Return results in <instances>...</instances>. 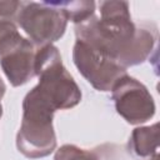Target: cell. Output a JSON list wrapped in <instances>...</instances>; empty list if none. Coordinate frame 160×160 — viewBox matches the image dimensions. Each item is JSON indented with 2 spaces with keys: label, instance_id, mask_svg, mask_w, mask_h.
I'll list each match as a JSON object with an SVG mask.
<instances>
[{
  "label": "cell",
  "instance_id": "cell-1",
  "mask_svg": "<svg viewBox=\"0 0 160 160\" xmlns=\"http://www.w3.org/2000/svg\"><path fill=\"white\" fill-rule=\"evenodd\" d=\"M95 14L75 24L76 40L116 61L124 69L148 60L156 44V30L136 25L125 1H100Z\"/></svg>",
  "mask_w": 160,
  "mask_h": 160
},
{
  "label": "cell",
  "instance_id": "cell-2",
  "mask_svg": "<svg viewBox=\"0 0 160 160\" xmlns=\"http://www.w3.org/2000/svg\"><path fill=\"white\" fill-rule=\"evenodd\" d=\"M56 110L30 90L22 101V119L16 135V148L26 158L39 159L50 155L56 148L52 118Z\"/></svg>",
  "mask_w": 160,
  "mask_h": 160
},
{
  "label": "cell",
  "instance_id": "cell-3",
  "mask_svg": "<svg viewBox=\"0 0 160 160\" xmlns=\"http://www.w3.org/2000/svg\"><path fill=\"white\" fill-rule=\"evenodd\" d=\"M34 72L39 78L34 89L55 110L70 109L80 102L81 91L62 65L60 52L52 44L35 50Z\"/></svg>",
  "mask_w": 160,
  "mask_h": 160
},
{
  "label": "cell",
  "instance_id": "cell-4",
  "mask_svg": "<svg viewBox=\"0 0 160 160\" xmlns=\"http://www.w3.org/2000/svg\"><path fill=\"white\" fill-rule=\"evenodd\" d=\"M16 20L38 48L59 40L69 21L60 1L21 2Z\"/></svg>",
  "mask_w": 160,
  "mask_h": 160
},
{
  "label": "cell",
  "instance_id": "cell-5",
  "mask_svg": "<svg viewBox=\"0 0 160 160\" xmlns=\"http://www.w3.org/2000/svg\"><path fill=\"white\" fill-rule=\"evenodd\" d=\"M116 112L131 125L146 122L155 114V102L148 88L128 74L111 89Z\"/></svg>",
  "mask_w": 160,
  "mask_h": 160
},
{
  "label": "cell",
  "instance_id": "cell-6",
  "mask_svg": "<svg viewBox=\"0 0 160 160\" xmlns=\"http://www.w3.org/2000/svg\"><path fill=\"white\" fill-rule=\"evenodd\" d=\"M72 60L79 72L99 91H110L115 82L126 75V69L116 61L79 40L72 48Z\"/></svg>",
  "mask_w": 160,
  "mask_h": 160
},
{
  "label": "cell",
  "instance_id": "cell-7",
  "mask_svg": "<svg viewBox=\"0 0 160 160\" xmlns=\"http://www.w3.org/2000/svg\"><path fill=\"white\" fill-rule=\"evenodd\" d=\"M34 44L22 35L0 55V65L12 86L26 84L34 72Z\"/></svg>",
  "mask_w": 160,
  "mask_h": 160
},
{
  "label": "cell",
  "instance_id": "cell-8",
  "mask_svg": "<svg viewBox=\"0 0 160 160\" xmlns=\"http://www.w3.org/2000/svg\"><path fill=\"white\" fill-rule=\"evenodd\" d=\"M159 148V124L141 126L132 130L129 139V149L140 158H148L156 154Z\"/></svg>",
  "mask_w": 160,
  "mask_h": 160
},
{
  "label": "cell",
  "instance_id": "cell-9",
  "mask_svg": "<svg viewBox=\"0 0 160 160\" xmlns=\"http://www.w3.org/2000/svg\"><path fill=\"white\" fill-rule=\"evenodd\" d=\"M68 19L74 24H79L95 14L94 1H60Z\"/></svg>",
  "mask_w": 160,
  "mask_h": 160
},
{
  "label": "cell",
  "instance_id": "cell-10",
  "mask_svg": "<svg viewBox=\"0 0 160 160\" xmlns=\"http://www.w3.org/2000/svg\"><path fill=\"white\" fill-rule=\"evenodd\" d=\"M54 160H100V156L95 151L85 150L76 145L66 144L56 150Z\"/></svg>",
  "mask_w": 160,
  "mask_h": 160
},
{
  "label": "cell",
  "instance_id": "cell-11",
  "mask_svg": "<svg viewBox=\"0 0 160 160\" xmlns=\"http://www.w3.org/2000/svg\"><path fill=\"white\" fill-rule=\"evenodd\" d=\"M20 1H0V18L10 20L20 9Z\"/></svg>",
  "mask_w": 160,
  "mask_h": 160
},
{
  "label": "cell",
  "instance_id": "cell-12",
  "mask_svg": "<svg viewBox=\"0 0 160 160\" xmlns=\"http://www.w3.org/2000/svg\"><path fill=\"white\" fill-rule=\"evenodd\" d=\"M16 31H18V28L15 26V24L11 20L0 18V46L8 38L14 35Z\"/></svg>",
  "mask_w": 160,
  "mask_h": 160
},
{
  "label": "cell",
  "instance_id": "cell-13",
  "mask_svg": "<svg viewBox=\"0 0 160 160\" xmlns=\"http://www.w3.org/2000/svg\"><path fill=\"white\" fill-rule=\"evenodd\" d=\"M5 90H6V86H5L4 81L1 80V78H0V118H1V115H2V105H1V99H2V96H4V94H5Z\"/></svg>",
  "mask_w": 160,
  "mask_h": 160
},
{
  "label": "cell",
  "instance_id": "cell-14",
  "mask_svg": "<svg viewBox=\"0 0 160 160\" xmlns=\"http://www.w3.org/2000/svg\"><path fill=\"white\" fill-rule=\"evenodd\" d=\"M150 160H159V155H158V154H155V155H152V156L150 158Z\"/></svg>",
  "mask_w": 160,
  "mask_h": 160
}]
</instances>
